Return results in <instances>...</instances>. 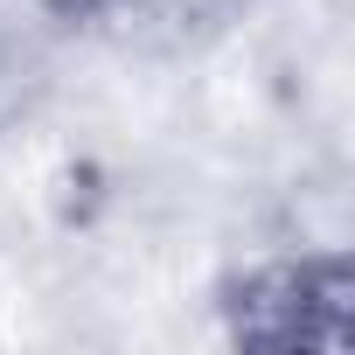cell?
<instances>
[{"instance_id":"cell-1","label":"cell","mask_w":355,"mask_h":355,"mask_svg":"<svg viewBox=\"0 0 355 355\" xmlns=\"http://www.w3.org/2000/svg\"><path fill=\"white\" fill-rule=\"evenodd\" d=\"M348 306H355V265L334 244L251 258L216 286L223 334L230 348H251V355L348 348Z\"/></svg>"},{"instance_id":"cell-2","label":"cell","mask_w":355,"mask_h":355,"mask_svg":"<svg viewBox=\"0 0 355 355\" xmlns=\"http://www.w3.org/2000/svg\"><path fill=\"white\" fill-rule=\"evenodd\" d=\"M77 49L70 0H0V139L21 132L63 84Z\"/></svg>"},{"instance_id":"cell-3","label":"cell","mask_w":355,"mask_h":355,"mask_svg":"<svg viewBox=\"0 0 355 355\" xmlns=\"http://www.w3.org/2000/svg\"><path fill=\"white\" fill-rule=\"evenodd\" d=\"M223 15H230V0H70L77 42L98 35V42H112V49H139V56L196 49Z\"/></svg>"}]
</instances>
